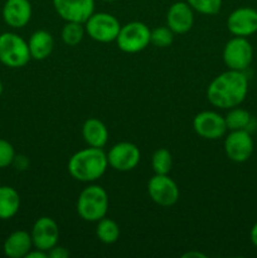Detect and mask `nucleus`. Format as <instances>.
I'll list each match as a JSON object with an SVG mask.
<instances>
[{
    "instance_id": "1",
    "label": "nucleus",
    "mask_w": 257,
    "mask_h": 258,
    "mask_svg": "<svg viewBox=\"0 0 257 258\" xmlns=\"http://www.w3.org/2000/svg\"><path fill=\"white\" fill-rule=\"evenodd\" d=\"M248 93V78L242 71L228 70L217 76L207 88V98L214 107L222 110L237 107Z\"/></svg>"
},
{
    "instance_id": "2",
    "label": "nucleus",
    "mask_w": 257,
    "mask_h": 258,
    "mask_svg": "<svg viewBox=\"0 0 257 258\" xmlns=\"http://www.w3.org/2000/svg\"><path fill=\"white\" fill-rule=\"evenodd\" d=\"M67 168L73 179L82 183H92L106 173L108 168L107 154L100 148L88 146L71 156Z\"/></svg>"
},
{
    "instance_id": "3",
    "label": "nucleus",
    "mask_w": 257,
    "mask_h": 258,
    "mask_svg": "<svg viewBox=\"0 0 257 258\" xmlns=\"http://www.w3.org/2000/svg\"><path fill=\"white\" fill-rule=\"evenodd\" d=\"M108 211L107 191L100 185H88L77 199V213L83 221L97 223L105 218Z\"/></svg>"
},
{
    "instance_id": "4",
    "label": "nucleus",
    "mask_w": 257,
    "mask_h": 258,
    "mask_svg": "<svg viewBox=\"0 0 257 258\" xmlns=\"http://www.w3.org/2000/svg\"><path fill=\"white\" fill-rule=\"evenodd\" d=\"M30 59L27 40L13 32L0 34V62L9 68H22Z\"/></svg>"
},
{
    "instance_id": "5",
    "label": "nucleus",
    "mask_w": 257,
    "mask_h": 258,
    "mask_svg": "<svg viewBox=\"0 0 257 258\" xmlns=\"http://www.w3.org/2000/svg\"><path fill=\"white\" fill-rule=\"evenodd\" d=\"M151 30L143 22H130L121 25L115 42L121 52L135 54L141 52L150 44Z\"/></svg>"
},
{
    "instance_id": "6",
    "label": "nucleus",
    "mask_w": 257,
    "mask_h": 258,
    "mask_svg": "<svg viewBox=\"0 0 257 258\" xmlns=\"http://www.w3.org/2000/svg\"><path fill=\"white\" fill-rule=\"evenodd\" d=\"M86 34L98 43L115 42L121 24L116 17L110 13H93L85 22Z\"/></svg>"
},
{
    "instance_id": "7",
    "label": "nucleus",
    "mask_w": 257,
    "mask_h": 258,
    "mask_svg": "<svg viewBox=\"0 0 257 258\" xmlns=\"http://www.w3.org/2000/svg\"><path fill=\"white\" fill-rule=\"evenodd\" d=\"M253 60V47L244 37H233L223 48V62L228 70L244 71Z\"/></svg>"
},
{
    "instance_id": "8",
    "label": "nucleus",
    "mask_w": 257,
    "mask_h": 258,
    "mask_svg": "<svg viewBox=\"0 0 257 258\" xmlns=\"http://www.w3.org/2000/svg\"><path fill=\"white\" fill-rule=\"evenodd\" d=\"M148 193L151 201L160 207H173L179 201V186L169 174H155L148 183Z\"/></svg>"
},
{
    "instance_id": "9",
    "label": "nucleus",
    "mask_w": 257,
    "mask_h": 258,
    "mask_svg": "<svg viewBox=\"0 0 257 258\" xmlns=\"http://www.w3.org/2000/svg\"><path fill=\"white\" fill-rule=\"evenodd\" d=\"M224 153L233 163H246L253 154L254 144L251 133L247 130H233L224 139Z\"/></svg>"
},
{
    "instance_id": "10",
    "label": "nucleus",
    "mask_w": 257,
    "mask_h": 258,
    "mask_svg": "<svg viewBox=\"0 0 257 258\" xmlns=\"http://www.w3.org/2000/svg\"><path fill=\"white\" fill-rule=\"evenodd\" d=\"M193 128L196 134L206 140H218L228 131L224 116L216 111H202L193 118Z\"/></svg>"
},
{
    "instance_id": "11",
    "label": "nucleus",
    "mask_w": 257,
    "mask_h": 258,
    "mask_svg": "<svg viewBox=\"0 0 257 258\" xmlns=\"http://www.w3.org/2000/svg\"><path fill=\"white\" fill-rule=\"evenodd\" d=\"M140 149L128 141L115 144L107 153L108 165L117 171L134 170L140 163Z\"/></svg>"
},
{
    "instance_id": "12",
    "label": "nucleus",
    "mask_w": 257,
    "mask_h": 258,
    "mask_svg": "<svg viewBox=\"0 0 257 258\" xmlns=\"http://www.w3.org/2000/svg\"><path fill=\"white\" fill-rule=\"evenodd\" d=\"M227 29L234 37H249L257 33V10L251 7H239L227 18Z\"/></svg>"
},
{
    "instance_id": "13",
    "label": "nucleus",
    "mask_w": 257,
    "mask_h": 258,
    "mask_svg": "<svg viewBox=\"0 0 257 258\" xmlns=\"http://www.w3.org/2000/svg\"><path fill=\"white\" fill-rule=\"evenodd\" d=\"M55 13L65 22L85 23L95 13V0H52Z\"/></svg>"
},
{
    "instance_id": "14",
    "label": "nucleus",
    "mask_w": 257,
    "mask_h": 258,
    "mask_svg": "<svg viewBox=\"0 0 257 258\" xmlns=\"http://www.w3.org/2000/svg\"><path fill=\"white\" fill-rule=\"evenodd\" d=\"M30 236L35 248L48 252L58 244L59 239V228L57 222L50 217H40L33 224Z\"/></svg>"
},
{
    "instance_id": "15",
    "label": "nucleus",
    "mask_w": 257,
    "mask_h": 258,
    "mask_svg": "<svg viewBox=\"0 0 257 258\" xmlns=\"http://www.w3.org/2000/svg\"><path fill=\"white\" fill-rule=\"evenodd\" d=\"M194 10L186 2H175L166 13V25L174 34H185L193 28Z\"/></svg>"
},
{
    "instance_id": "16",
    "label": "nucleus",
    "mask_w": 257,
    "mask_h": 258,
    "mask_svg": "<svg viewBox=\"0 0 257 258\" xmlns=\"http://www.w3.org/2000/svg\"><path fill=\"white\" fill-rule=\"evenodd\" d=\"M5 24L14 29L24 28L32 19L33 8L29 0H7L2 10Z\"/></svg>"
},
{
    "instance_id": "17",
    "label": "nucleus",
    "mask_w": 257,
    "mask_h": 258,
    "mask_svg": "<svg viewBox=\"0 0 257 258\" xmlns=\"http://www.w3.org/2000/svg\"><path fill=\"white\" fill-rule=\"evenodd\" d=\"M33 247V239L29 232L20 229L7 237L3 249L5 256L9 258H25Z\"/></svg>"
},
{
    "instance_id": "18",
    "label": "nucleus",
    "mask_w": 257,
    "mask_h": 258,
    "mask_svg": "<svg viewBox=\"0 0 257 258\" xmlns=\"http://www.w3.org/2000/svg\"><path fill=\"white\" fill-rule=\"evenodd\" d=\"M30 57L35 60H44L52 54L54 48V39L47 30H35L28 40Z\"/></svg>"
},
{
    "instance_id": "19",
    "label": "nucleus",
    "mask_w": 257,
    "mask_h": 258,
    "mask_svg": "<svg viewBox=\"0 0 257 258\" xmlns=\"http://www.w3.org/2000/svg\"><path fill=\"white\" fill-rule=\"evenodd\" d=\"M82 136L88 146L103 149L108 141V130L102 121L91 117L83 122Z\"/></svg>"
},
{
    "instance_id": "20",
    "label": "nucleus",
    "mask_w": 257,
    "mask_h": 258,
    "mask_svg": "<svg viewBox=\"0 0 257 258\" xmlns=\"http://www.w3.org/2000/svg\"><path fill=\"white\" fill-rule=\"evenodd\" d=\"M20 208L19 193L14 188L0 185V219L13 218Z\"/></svg>"
},
{
    "instance_id": "21",
    "label": "nucleus",
    "mask_w": 257,
    "mask_h": 258,
    "mask_svg": "<svg viewBox=\"0 0 257 258\" xmlns=\"http://www.w3.org/2000/svg\"><path fill=\"white\" fill-rule=\"evenodd\" d=\"M224 120H226L227 128L229 131L233 130H247L249 131L252 122H253V117H252L251 113L248 112L244 108L237 107L229 108L228 113L224 116Z\"/></svg>"
},
{
    "instance_id": "22",
    "label": "nucleus",
    "mask_w": 257,
    "mask_h": 258,
    "mask_svg": "<svg viewBox=\"0 0 257 258\" xmlns=\"http://www.w3.org/2000/svg\"><path fill=\"white\" fill-rule=\"evenodd\" d=\"M96 234L102 243L112 244L117 242L118 237H120V227L115 221L105 217L97 222Z\"/></svg>"
},
{
    "instance_id": "23",
    "label": "nucleus",
    "mask_w": 257,
    "mask_h": 258,
    "mask_svg": "<svg viewBox=\"0 0 257 258\" xmlns=\"http://www.w3.org/2000/svg\"><path fill=\"white\" fill-rule=\"evenodd\" d=\"M85 34V23L66 22V24L62 28V32H60V38L66 45L76 47L82 42Z\"/></svg>"
},
{
    "instance_id": "24",
    "label": "nucleus",
    "mask_w": 257,
    "mask_h": 258,
    "mask_svg": "<svg viewBox=\"0 0 257 258\" xmlns=\"http://www.w3.org/2000/svg\"><path fill=\"white\" fill-rule=\"evenodd\" d=\"M173 166V156L165 148H160L154 151L151 156V168L155 174H169Z\"/></svg>"
},
{
    "instance_id": "25",
    "label": "nucleus",
    "mask_w": 257,
    "mask_h": 258,
    "mask_svg": "<svg viewBox=\"0 0 257 258\" xmlns=\"http://www.w3.org/2000/svg\"><path fill=\"white\" fill-rule=\"evenodd\" d=\"M194 12L203 15H216L221 12L223 0H185Z\"/></svg>"
},
{
    "instance_id": "26",
    "label": "nucleus",
    "mask_w": 257,
    "mask_h": 258,
    "mask_svg": "<svg viewBox=\"0 0 257 258\" xmlns=\"http://www.w3.org/2000/svg\"><path fill=\"white\" fill-rule=\"evenodd\" d=\"M174 32L168 27H156L155 29L151 30L150 34V44L155 45L158 48H166L173 43Z\"/></svg>"
},
{
    "instance_id": "27",
    "label": "nucleus",
    "mask_w": 257,
    "mask_h": 258,
    "mask_svg": "<svg viewBox=\"0 0 257 258\" xmlns=\"http://www.w3.org/2000/svg\"><path fill=\"white\" fill-rule=\"evenodd\" d=\"M15 160L14 146L9 141L0 139V169L8 168Z\"/></svg>"
},
{
    "instance_id": "28",
    "label": "nucleus",
    "mask_w": 257,
    "mask_h": 258,
    "mask_svg": "<svg viewBox=\"0 0 257 258\" xmlns=\"http://www.w3.org/2000/svg\"><path fill=\"white\" fill-rule=\"evenodd\" d=\"M68 256H70L68 249H66L62 246H58V244H55L53 248L48 251V257L49 258H67Z\"/></svg>"
},
{
    "instance_id": "29",
    "label": "nucleus",
    "mask_w": 257,
    "mask_h": 258,
    "mask_svg": "<svg viewBox=\"0 0 257 258\" xmlns=\"http://www.w3.org/2000/svg\"><path fill=\"white\" fill-rule=\"evenodd\" d=\"M25 258H48V252L42 251V249L33 247V248L28 252V254L25 256Z\"/></svg>"
},
{
    "instance_id": "30",
    "label": "nucleus",
    "mask_w": 257,
    "mask_h": 258,
    "mask_svg": "<svg viewBox=\"0 0 257 258\" xmlns=\"http://www.w3.org/2000/svg\"><path fill=\"white\" fill-rule=\"evenodd\" d=\"M249 239H251L252 244L257 247V222L252 226L251 231H249Z\"/></svg>"
},
{
    "instance_id": "31",
    "label": "nucleus",
    "mask_w": 257,
    "mask_h": 258,
    "mask_svg": "<svg viewBox=\"0 0 257 258\" xmlns=\"http://www.w3.org/2000/svg\"><path fill=\"white\" fill-rule=\"evenodd\" d=\"M191 258V257H197V258H199V257H202V258H206V254H203V253H201V252H188V253H185V254H183V258Z\"/></svg>"
},
{
    "instance_id": "32",
    "label": "nucleus",
    "mask_w": 257,
    "mask_h": 258,
    "mask_svg": "<svg viewBox=\"0 0 257 258\" xmlns=\"http://www.w3.org/2000/svg\"><path fill=\"white\" fill-rule=\"evenodd\" d=\"M2 93H3V83L2 81H0V96H2Z\"/></svg>"
},
{
    "instance_id": "33",
    "label": "nucleus",
    "mask_w": 257,
    "mask_h": 258,
    "mask_svg": "<svg viewBox=\"0 0 257 258\" xmlns=\"http://www.w3.org/2000/svg\"><path fill=\"white\" fill-rule=\"evenodd\" d=\"M103 2H106V3H113V2H117V0H103Z\"/></svg>"
},
{
    "instance_id": "34",
    "label": "nucleus",
    "mask_w": 257,
    "mask_h": 258,
    "mask_svg": "<svg viewBox=\"0 0 257 258\" xmlns=\"http://www.w3.org/2000/svg\"><path fill=\"white\" fill-rule=\"evenodd\" d=\"M0 185H2V183H0Z\"/></svg>"
}]
</instances>
